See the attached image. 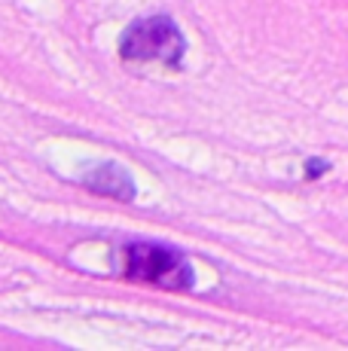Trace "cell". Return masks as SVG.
Listing matches in <instances>:
<instances>
[{
    "label": "cell",
    "instance_id": "cell-3",
    "mask_svg": "<svg viewBox=\"0 0 348 351\" xmlns=\"http://www.w3.org/2000/svg\"><path fill=\"white\" fill-rule=\"evenodd\" d=\"M83 184L89 186L92 193L107 195V199H116V202H129L135 199V184H132L129 171L113 162H104V165H95L89 174L83 178Z\"/></svg>",
    "mask_w": 348,
    "mask_h": 351
},
{
    "label": "cell",
    "instance_id": "cell-4",
    "mask_svg": "<svg viewBox=\"0 0 348 351\" xmlns=\"http://www.w3.org/2000/svg\"><path fill=\"white\" fill-rule=\"evenodd\" d=\"M321 171H327V162H309V178H318Z\"/></svg>",
    "mask_w": 348,
    "mask_h": 351
},
{
    "label": "cell",
    "instance_id": "cell-2",
    "mask_svg": "<svg viewBox=\"0 0 348 351\" xmlns=\"http://www.w3.org/2000/svg\"><path fill=\"white\" fill-rule=\"evenodd\" d=\"M125 62H162L177 67L184 56V34L165 16H150L129 25L119 43Z\"/></svg>",
    "mask_w": 348,
    "mask_h": 351
},
{
    "label": "cell",
    "instance_id": "cell-1",
    "mask_svg": "<svg viewBox=\"0 0 348 351\" xmlns=\"http://www.w3.org/2000/svg\"><path fill=\"white\" fill-rule=\"evenodd\" d=\"M123 275L165 290L192 287V266L186 263V256L162 245H129L123 251Z\"/></svg>",
    "mask_w": 348,
    "mask_h": 351
}]
</instances>
